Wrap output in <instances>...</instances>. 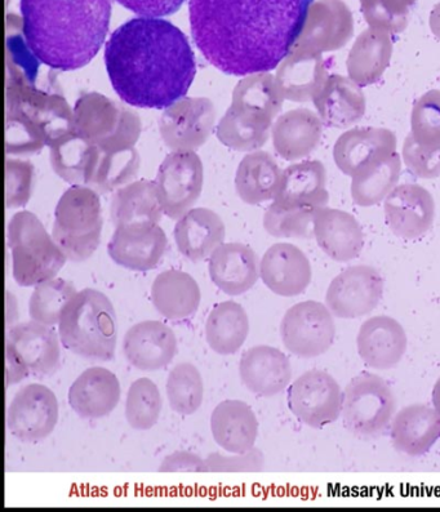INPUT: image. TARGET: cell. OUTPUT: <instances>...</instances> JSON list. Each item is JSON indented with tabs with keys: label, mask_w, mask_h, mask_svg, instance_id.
<instances>
[{
	"label": "cell",
	"mask_w": 440,
	"mask_h": 512,
	"mask_svg": "<svg viewBox=\"0 0 440 512\" xmlns=\"http://www.w3.org/2000/svg\"><path fill=\"white\" fill-rule=\"evenodd\" d=\"M314 0H189L191 35L222 73H269L299 42Z\"/></svg>",
	"instance_id": "1"
},
{
	"label": "cell",
	"mask_w": 440,
	"mask_h": 512,
	"mask_svg": "<svg viewBox=\"0 0 440 512\" xmlns=\"http://www.w3.org/2000/svg\"><path fill=\"white\" fill-rule=\"evenodd\" d=\"M111 86L126 104L164 110L188 93L197 62L186 35L160 17L119 26L105 46Z\"/></svg>",
	"instance_id": "2"
},
{
	"label": "cell",
	"mask_w": 440,
	"mask_h": 512,
	"mask_svg": "<svg viewBox=\"0 0 440 512\" xmlns=\"http://www.w3.org/2000/svg\"><path fill=\"white\" fill-rule=\"evenodd\" d=\"M22 33L40 64L73 71L90 64L108 35L111 0H20Z\"/></svg>",
	"instance_id": "3"
},
{
	"label": "cell",
	"mask_w": 440,
	"mask_h": 512,
	"mask_svg": "<svg viewBox=\"0 0 440 512\" xmlns=\"http://www.w3.org/2000/svg\"><path fill=\"white\" fill-rule=\"evenodd\" d=\"M62 346L96 362H109L117 349V315L108 296L86 288L64 307L59 322Z\"/></svg>",
	"instance_id": "4"
},
{
	"label": "cell",
	"mask_w": 440,
	"mask_h": 512,
	"mask_svg": "<svg viewBox=\"0 0 440 512\" xmlns=\"http://www.w3.org/2000/svg\"><path fill=\"white\" fill-rule=\"evenodd\" d=\"M12 275L21 287H35L55 278L68 258L34 213L22 211L8 225Z\"/></svg>",
	"instance_id": "5"
},
{
	"label": "cell",
	"mask_w": 440,
	"mask_h": 512,
	"mask_svg": "<svg viewBox=\"0 0 440 512\" xmlns=\"http://www.w3.org/2000/svg\"><path fill=\"white\" fill-rule=\"evenodd\" d=\"M102 225L99 193L90 186L73 185L57 203L52 237L69 261L83 262L99 248Z\"/></svg>",
	"instance_id": "6"
},
{
	"label": "cell",
	"mask_w": 440,
	"mask_h": 512,
	"mask_svg": "<svg viewBox=\"0 0 440 512\" xmlns=\"http://www.w3.org/2000/svg\"><path fill=\"white\" fill-rule=\"evenodd\" d=\"M397 413V398L384 378L362 372L344 390L342 422L359 439H376L385 433Z\"/></svg>",
	"instance_id": "7"
},
{
	"label": "cell",
	"mask_w": 440,
	"mask_h": 512,
	"mask_svg": "<svg viewBox=\"0 0 440 512\" xmlns=\"http://www.w3.org/2000/svg\"><path fill=\"white\" fill-rule=\"evenodd\" d=\"M6 110L19 111L47 138V146L56 138L73 132V110L68 101L55 93L40 91L35 80L7 73Z\"/></svg>",
	"instance_id": "8"
},
{
	"label": "cell",
	"mask_w": 440,
	"mask_h": 512,
	"mask_svg": "<svg viewBox=\"0 0 440 512\" xmlns=\"http://www.w3.org/2000/svg\"><path fill=\"white\" fill-rule=\"evenodd\" d=\"M280 337L291 354L299 358H317L326 354L335 342V319L322 302H299L284 314Z\"/></svg>",
	"instance_id": "9"
},
{
	"label": "cell",
	"mask_w": 440,
	"mask_h": 512,
	"mask_svg": "<svg viewBox=\"0 0 440 512\" xmlns=\"http://www.w3.org/2000/svg\"><path fill=\"white\" fill-rule=\"evenodd\" d=\"M204 169L195 151H172L158 169L155 185L163 213L179 220L198 202L203 190Z\"/></svg>",
	"instance_id": "10"
},
{
	"label": "cell",
	"mask_w": 440,
	"mask_h": 512,
	"mask_svg": "<svg viewBox=\"0 0 440 512\" xmlns=\"http://www.w3.org/2000/svg\"><path fill=\"white\" fill-rule=\"evenodd\" d=\"M339 382L326 371L313 369L301 375L288 389L287 402L297 420L311 429H323L342 414Z\"/></svg>",
	"instance_id": "11"
},
{
	"label": "cell",
	"mask_w": 440,
	"mask_h": 512,
	"mask_svg": "<svg viewBox=\"0 0 440 512\" xmlns=\"http://www.w3.org/2000/svg\"><path fill=\"white\" fill-rule=\"evenodd\" d=\"M215 105L206 97H182L159 118L160 136L172 151H195L215 127Z\"/></svg>",
	"instance_id": "12"
},
{
	"label": "cell",
	"mask_w": 440,
	"mask_h": 512,
	"mask_svg": "<svg viewBox=\"0 0 440 512\" xmlns=\"http://www.w3.org/2000/svg\"><path fill=\"white\" fill-rule=\"evenodd\" d=\"M59 421L55 393L42 384L21 387L7 409V429L21 442L35 443L48 438Z\"/></svg>",
	"instance_id": "13"
},
{
	"label": "cell",
	"mask_w": 440,
	"mask_h": 512,
	"mask_svg": "<svg viewBox=\"0 0 440 512\" xmlns=\"http://www.w3.org/2000/svg\"><path fill=\"white\" fill-rule=\"evenodd\" d=\"M384 295V279L371 266L349 267L332 280L326 293V305L333 316L357 319L371 314Z\"/></svg>",
	"instance_id": "14"
},
{
	"label": "cell",
	"mask_w": 440,
	"mask_h": 512,
	"mask_svg": "<svg viewBox=\"0 0 440 512\" xmlns=\"http://www.w3.org/2000/svg\"><path fill=\"white\" fill-rule=\"evenodd\" d=\"M162 227L151 222L115 227L108 244L111 260L132 271H150L162 261L167 249Z\"/></svg>",
	"instance_id": "15"
},
{
	"label": "cell",
	"mask_w": 440,
	"mask_h": 512,
	"mask_svg": "<svg viewBox=\"0 0 440 512\" xmlns=\"http://www.w3.org/2000/svg\"><path fill=\"white\" fill-rule=\"evenodd\" d=\"M123 353L133 367L155 372L167 367L177 354V338L168 325L145 320L128 329L123 338Z\"/></svg>",
	"instance_id": "16"
},
{
	"label": "cell",
	"mask_w": 440,
	"mask_h": 512,
	"mask_svg": "<svg viewBox=\"0 0 440 512\" xmlns=\"http://www.w3.org/2000/svg\"><path fill=\"white\" fill-rule=\"evenodd\" d=\"M408 338L402 324L388 315H377L360 325L357 349L364 364L373 369L397 367L406 354Z\"/></svg>",
	"instance_id": "17"
},
{
	"label": "cell",
	"mask_w": 440,
	"mask_h": 512,
	"mask_svg": "<svg viewBox=\"0 0 440 512\" xmlns=\"http://www.w3.org/2000/svg\"><path fill=\"white\" fill-rule=\"evenodd\" d=\"M260 276L265 286L282 297L300 296L310 286L311 266L299 248L288 243L274 244L260 261Z\"/></svg>",
	"instance_id": "18"
},
{
	"label": "cell",
	"mask_w": 440,
	"mask_h": 512,
	"mask_svg": "<svg viewBox=\"0 0 440 512\" xmlns=\"http://www.w3.org/2000/svg\"><path fill=\"white\" fill-rule=\"evenodd\" d=\"M240 378L251 393L261 398L283 393L291 384L290 359L277 347L253 346L240 359Z\"/></svg>",
	"instance_id": "19"
},
{
	"label": "cell",
	"mask_w": 440,
	"mask_h": 512,
	"mask_svg": "<svg viewBox=\"0 0 440 512\" xmlns=\"http://www.w3.org/2000/svg\"><path fill=\"white\" fill-rule=\"evenodd\" d=\"M60 336L50 325L25 322L13 325L7 331V344L24 360L30 375L47 377L59 369L61 362Z\"/></svg>",
	"instance_id": "20"
},
{
	"label": "cell",
	"mask_w": 440,
	"mask_h": 512,
	"mask_svg": "<svg viewBox=\"0 0 440 512\" xmlns=\"http://www.w3.org/2000/svg\"><path fill=\"white\" fill-rule=\"evenodd\" d=\"M208 271L220 291L229 296H240L259 280V257L244 244L224 243L212 253Z\"/></svg>",
	"instance_id": "21"
},
{
	"label": "cell",
	"mask_w": 440,
	"mask_h": 512,
	"mask_svg": "<svg viewBox=\"0 0 440 512\" xmlns=\"http://www.w3.org/2000/svg\"><path fill=\"white\" fill-rule=\"evenodd\" d=\"M118 377L104 367H92L80 373L70 386L68 399L71 409L86 420L109 416L120 400Z\"/></svg>",
	"instance_id": "22"
},
{
	"label": "cell",
	"mask_w": 440,
	"mask_h": 512,
	"mask_svg": "<svg viewBox=\"0 0 440 512\" xmlns=\"http://www.w3.org/2000/svg\"><path fill=\"white\" fill-rule=\"evenodd\" d=\"M390 438L398 452L410 457L424 456L440 439V417L429 405H408L395 413Z\"/></svg>",
	"instance_id": "23"
},
{
	"label": "cell",
	"mask_w": 440,
	"mask_h": 512,
	"mask_svg": "<svg viewBox=\"0 0 440 512\" xmlns=\"http://www.w3.org/2000/svg\"><path fill=\"white\" fill-rule=\"evenodd\" d=\"M224 221L208 208H191L173 230L177 249L191 262H202L224 244Z\"/></svg>",
	"instance_id": "24"
},
{
	"label": "cell",
	"mask_w": 440,
	"mask_h": 512,
	"mask_svg": "<svg viewBox=\"0 0 440 512\" xmlns=\"http://www.w3.org/2000/svg\"><path fill=\"white\" fill-rule=\"evenodd\" d=\"M213 439L224 451L239 454L255 448L259 421L242 400L229 399L217 404L211 414Z\"/></svg>",
	"instance_id": "25"
},
{
	"label": "cell",
	"mask_w": 440,
	"mask_h": 512,
	"mask_svg": "<svg viewBox=\"0 0 440 512\" xmlns=\"http://www.w3.org/2000/svg\"><path fill=\"white\" fill-rule=\"evenodd\" d=\"M50 146L51 167L71 185L92 186L101 159V149L91 141L70 132L56 138Z\"/></svg>",
	"instance_id": "26"
},
{
	"label": "cell",
	"mask_w": 440,
	"mask_h": 512,
	"mask_svg": "<svg viewBox=\"0 0 440 512\" xmlns=\"http://www.w3.org/2000/svg\"><path fill=\"white\" fill-rule=\"evenodd\" d=\"M150 296L158 313L170 320L191 318L202 301L197 280L181 270L160 273L151 284Z\"/></svg>",
	"instance_id": "27"
},
{
	"label": "cell",
	"mask_w": 440,
	"mask_h": 512,
	"mask_svg": "<svg viewBox=\"0 0 440 512\" xmlns=\"http://www.w3.org/2000/svg\"><path fill=\"white\" fill-rule=\"evenodd\" d=\"M110 215L115 227L140 222L159 224L164 213L155 181L131 182L115 191L111 199Z\"/></svg>",
	"instance_id": "28"
},
{
	"label": "cell",
	"mask_w": 440,
	"mask_h": 512,
	"mask_svg": "<svg viewBox=\"0 0 440 512\" xmlns=\"http://www.w3.org/2000/svg\"><path fill=\"white\" fill-rule=\"evenodd\" d=\"M280 172L275 160L264 151H253L240 162L235 175V190L244 203L260 204L277 195Z\"/></svg>",
	"instance_id": "29"
},
{
	"label": "cell",
	"mask_w": 440,
	"mask_h": 512,
	"mask_svg": "<svg viewBox=\"0 0 440 512\" xmlns=\"http://www.w3.org/2000/svg\"><path fill=\"white\" fill-rule=\"evenodd\" d=\"M122 105L115 104L101 93H86L75 102L73 131L99 146L115 132Z\"/></svg>",
	"instance_id": "30"
},
{
	"label": "cell",
	"mask_w": 440,
	"mask_h": 512,
	"mask_svg": "<svg viewBox=\"0 0 440 512\" xmlns=\"http://www.w3.org/2000/svg\"><path fill=\"white\" fill-rule=\"evenodd\" d=\"M250 333V319L242 305L234 301L213 307L206 322V340L219 355L237 354Z\"/></svg>",
	"instance_id": "31"
},
{
	"label": "cell",
	"mask_w": 440,
	"mask_h": 512,
	"mask_svg": "<svg viewBox=\"0 0 440 512\" xmlns=\"http://www.w3.org/2000/svg\"><path fill=\"white\" fill-rule=\"evenodd\" d=\"M271 119L231 105L216 128L222 145L237 151H255L269 137Z\"/></svg>",
	"instance_id": "32"
},
{
	"label": "cell",
	"mask_w": 440,
	"mask_h": 512,
	"mask_svg": "<svg viewBox=\"0 0 440 512\" xmlns=\"http://www.w3.org/2000/svg\"><path fill=\"white\" fill-rule=\"evenodd\" d=\"M315 237L323 251L335 261L354 260L362 251V231L353 218L342 213L318 217L315 221Z\"/></svg>",
	"instance_id": "33"
},
{
	"label": "cell",
	"mask_w": 440,
	"mask_h": 512,
	"mask_svg": "<svg viewBox=\"0 0 440 512\" xmlns=\"http://www.w3.org/2000/svg\"><path fill=\"white\" fill-rule=\"evenodd\" d=\"M280 102L277 82L269 73H261L240 80L234 88L231 105L273 119L280 109Z\"/></svg>",
	"instance_id": "34"
},
{
	"label": "cell",
	"mask_w": 440,
	"mask_h": 512,
	"mask_svg": "<svg viewBox=\"0 0 440 512\" xmlns=\"http://www.w3.org/2000/svg\"><path fill=\"white\" fill-rule=\"evenodd\" d=\"M166 389L168 403L173 411L182 416H191L203 403V378L199 369L191 363H180L172 368Z\"/></svg>",
	"instance_id": "35"
},
{
	"label": "cell",
	"mask_w": 440,
	"mask_h": 512,
	"mask_svg": "<svg viewBox=\"0 0 440 512\" xmlns=\"http://www.w3.org/2000/svg\"><path fill=\"white\" fill-rule=\"evenodd\" d=\"M77 293L74 284L65 279L53 278L38 284L29 301L30 318L50 327L59 324L64 307Z\"/></svg>",
	"instance_id": "36"
},
{
	"label": "cell",
	"mask_w": 440,
	"mask_h": 512,
	"mask_svg": "<svg viewBox=\"0 0 440 512\" xmlns=\"http://www.w3.org/2000/svg\"><path fill=\"white\" fill-rule=\"evenodd\" d=\"M140 169V155L136 149L101 151V159L91 186L97 193L108 194L131 184Z\"/></svg>",
	"instance_id": "37"
},
{
	"label": "cell",
	"mask_w": 440,
	"mask_h": 512,
	"mask_svg": "<svg viewBox=\"0 0 440 512\" xmlns=\"http://www.w3.org/2000/svg\"><path fill=\"white\" fill-rule=\"evenodd\" d=\"M163 399L159 387L150 378H139L128 390L126 418L135 430H150L158 424Z\"/></svg>",
	"instance_id": "38"
},
{
	"label": "cell",
	"mask_w": 440,
	"mask_h": 512,
	"mask_svg": "<svg viewBox=\"0 0 440 512\" xmlns=\"http://www.w3.org/2000/svg\"><path fill=\"white\" fill-rule=\"evenodd\" d=\"M47 146L40 129L19 111L6 110V151L8 155L37 154Z\"/></svg>",
	"instance_id": "39"
},
{
	"label": "cell",
	"mask_w": 440,
	"mask_h": 512,
	"mask_svg": "<svg viewBox=\"0 0 440 512\" xmlns=\"http://www.w3.org/2000/svg\"><path fill=\"white\" fill-rule=\"evenodd\" d=\"M34 167L29 162L7 159L6 162V207H25L33 189Z\"/></svg>",
	"instance_id": "40"
},
{
	"label": "cell",
	"mask_w": 440,
	"mask_h": 512,
	"mask_svg": "<svg viewBox=\"0 0 440 512\" xmlns=\"http://www.w3.org/2000/svg\"><path fill=\"white\" fill-rule=\"evenodd\" d=\"M264 226L273 237H305L308 220L304 212L297 211L296 208H282L274 203L266 212Z\"/></svg>",
	"instance_id": "41"
},
{
	"label": "cell",
	"mask_w": 440,
	"mask_h": 512,
	"mask_svg": "<svg viewBox=\"0 0 440 512\" xmlns=\"http://www.w3.org/2000/svg\"><path fill=\"white\" fill-rule=\"evenodd\" d=\"M206 462L211 473H259L265 466L264 453L256 448L235 456L211 453Z\"/></svg>",
	"instance_id": "42"
},
{
	"label": "cell",
	"mask_w": 440,
	"mask_h": 512,
	"mask_svg": "<svg viewBox=\"0 0 440 512\" xmlns=\"http://www.w3.org/2000/svg\"><path fill=\"white\" fill-rule=\"evenodd\" d=\"M141 135V119L139 115L131 109L122 106L120 120L117 129L113 135L101 142L99 148L101 151H119L131 149L139 141Z\"/></svg>",
	"instance_id": "43"
},
{
	"label": "cell",
	"mask_w": 440,
	"mask_h": 512,
	"mask_svg": "<svg viewBox=\"0 0 440 512\" xmlns=\"http://www.w3.org/2000/svg\"><path fill=\"white\" fill-rule=\"evenodd\" d=\"M117 2L141 17H164L179 11L185 0H117Z\"/></svg>",
	"instance_id": "44"
},
{
	"label": "cell",
	"mask_w": 440,
	"mask_h": 512,
	"mask_svg": "<svg viewBox=\"0 0 440 512\" xmlns=\"http://www.w3.org/2000/svg\"><path fill=\"white\" fill-rule=\"evenodd\" d=\"M160 473H207L206 460L198 454L186 451H177L168 454L160 463Z\"/></svg>",
	"instance_id": "45"
},
{
	"label": "cell",
	"mask_w": 440,
	"mask_h": 512,
	"mask_svg": "<svg viewBox=\"0 0 440 512\" xmlns=\"http://www.w3.org/2000/svg\"><path fill=\"white\" fill-rule=\"evenodd\" d=\"M30 375L28 367L21 356L10 344L6 342V386L19 384Z\"/></svg>",
	"instance_id": "46"
},
{
	"label": "cell",
	"mask_w": 440,
	"mask_h": 512,
	"mask_svg": "<svg viewBox=\"0 0 440 512\" xmlns=\"http://www.w3.org/2000/svg\"><path fill=\"white\" fill-rule=\"evenodd\" d=\"M6 296H7V302H6L7 327L10 328V325L12 327V325L15 324L17 315H19V313H17V302H16L15 296H13L12 293H10L8 291L6 293Z\"/></svg>",
	"instance_id": "47"
},
{
	"label": "cell",
	"mask_w": 440,
	"mask_h": 512,
	"mask_svg": "<svg viewBox=\"0 0 440 512\" xmlns=\"http://www.w3.org/2000/svg\"><path fill=\"white\" fill-rule=\"evenodd\" d=\"M433 405H434L435 412H437L438 416L440 417V377L438 378V381L435 382V385H434Z\"/></svg>",
	"instance_id": "48"
}]
</instances>
